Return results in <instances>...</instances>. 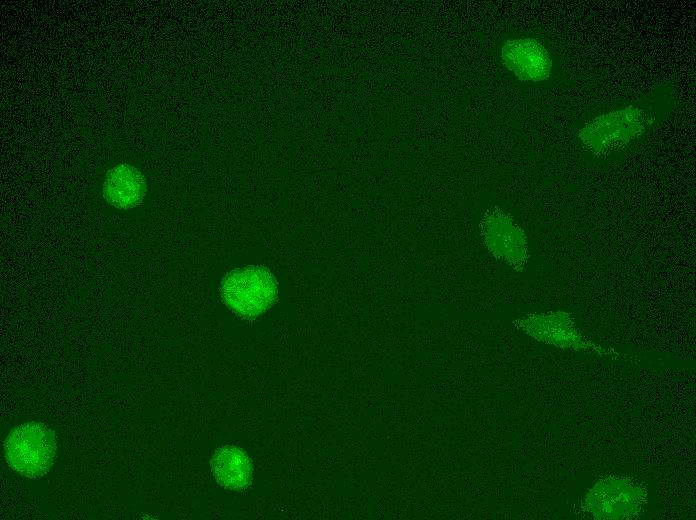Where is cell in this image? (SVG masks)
Wrapping results in <instances>:
<instances>
[{
	"label": "cell",
	"mask_w": 696,
	"mask_h": 520,
	"mask_svg": "<svg viewBox=\"0 0 696 520\" xmlns=\"http://www.w3.org/2000/svg\"><path fill=\"white\" fill-rule=\"evenodd\" d=\"M649 122L643 109L630 106L593 118L580 129L579 138L595 155L606 156L638 138Z\"/></svg>",
	"instance_id": "3957f363"
},
{
	"label": "cell",
	"mask_w": 696,
	"mask_h": 520,
	"mask_svg": "<svg viewBox=\"0 0 696 520\" xmlns=\"http://www.w3.org/2000/svg\"><path fill=\"white\" fill-rule=\"evenodd\" d=\"M54 432L39 422H27L14 427L4 442L7 463L29 478L45 475L56 455Z\"/></svg>",
	"instance_id": "6da1fadb"
},
{
	"label": "cell",
	"mask_w": 696,
	"mask_h": 520,
	"mask_svg": "<svg viewBox=\"0 0 696 520\" xmlns=\"http://www.w3.org/2000/svg\"><path fill=\"white\" fill-rule=\"evenodd\" d=\"M481 236L490 253L515 270H523L529 249L523 229L500 208L488 210L480 224Z\"/></svg>",
	"instance_id": "8992f818"
},
{
	"label": "cell",
	"mask_w": 696,
	"mask_h": 520,
	"mask_svg": "<svg viewBox=\"0 0 696 520\" xmlns=\"http://www.w3.org/2000/svg\"><path fill=\"white\" fill-rule=\"evenodd\" d=\"M212 473L223 487L238 490L248 485L252 464L246 453L235 446L218 448L211 459Z\"/></svg>",
	"instance_id": "9c48e42d"
},
{
	"label": "cell",
	"mask_w": 696,
	"mask_h": 520,
	"mask_svg": "<svg viewBox=\"0 0 696 520\" xmlns=\"http://www.w3.org/2000/svg\"><path fill=\"white\" fill-rule=\"evenodd\" d=\"M277 281L265 267L248 266L227 273L221 282L225 304L243 317H256L277 298Z\"/></svg>",
	"instance_id": "7a4b0ae2"
},
{
	"label": "cell",
	"mask_w": 696,
	"mask_h": 520,
	"mask_svg": "<svg viewBox=\"0 0 696 520\" xmlns=\"http://www.w3.org/2000/svg\"><path fill=\"white\" fill-rule=\"evenodd\" d=\"M514 325L532 338L561 349L599 356L620 355L614 349L602 347L585 337L568 312L529 314L516 320Z\"/></svg>",
	"instance_id": "277c9868"
},
{
	"label": "cell",
	"mask_w": 696,
	"mask_h": 520,
	"mask_svg": "<svg viewBox=\"0 0 696 520\" xmlns=\"http://www.w3.org/2000/svg\"><path fill=\"white\" fill-rule=\"evenodd\" d=\"M503 64L522 81H542L552 67L547 49L537 40H508L501 49Z\"/></svg>",
	"instance_id": "52a82bcc"
},
{
	"label": "cell",
	"mask_w": 696,
	"mask_h": 520,
	"mask_svg": "<svg viewBox=\"0 0 696 520\" xmlns=\"http://www.w3.org/2000/svg\"><path fill=\"white\" fill-rule=\"evenodd\" d=\"M645 501L641 484L626 477H608L588 492L585 509L598 519H627L637 515Z\"/></svg>",
	"instance_id": "5b68a950"
},
{
	"label": "cell",
	"mask_w": 696,
	"mask_h": 520,
	"mask_svg": "<svg viewBox=\"0 0 696 520\" xmlns=\"http://www.w3.org/2000/svg\"><path fill=\"white\" fill-rule=\"evenodd\" d=\"M147 191L142 172L129 164L111 168L103 184L106 201L119 209H131L140 205Z\"/></svg>",
	"instance_id": "ba28073f"
}]
</instances>
